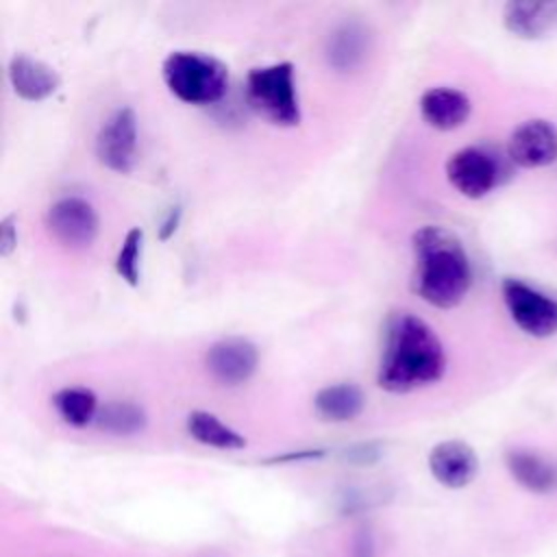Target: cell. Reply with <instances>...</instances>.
<instances>
[{"label":"cell","instance_id":"15","mask_svg":"<svg viewBox=\"0 0 557 557\" xmlns=\"http://www.w3.org/2000/svg\"><path fill=\"white\" fill-rule=\"evenodd\" d=\"M505 466L511 479L527 492L553 494L557 490V463L535 450L511 448L505 455Z\"/></svg>","mask_w":557,"mask_h":557},{"label":"cell","instance_id":"16","mask_svg":"<svg viewBox=\"0 0 557 557\" xmlns=\"http://www.w3.org/2000/svg\"><path fill=\"white\" fill-rule=\"evenodd\" d=\"M370 35L361 22L348 20L335 26L326 39V61L337 72H352L368 54Z\"/></svg>","mask_w":557,"mask_h":557},{"label":"cell","instance_id":"24","mask_svg":"<svg viewBox=\"0 0 557 557\" xmlns=\"http://www.w3.org/2000/svg\"><path fill=\"white\" fill-rule=\"evenodd\" d=\"M344 457L350 461V463H359V466H370L374 463L379 457H381V448L374 444V442H363V444H357L352 448H348L344 453Z\"/></svg>","mask_w":557,"mask_h":557},{"label":"cell","instance_id":"12","mask_svg":"<svg viewBox=\"0 0 557 557\" xmlns=\"http://www.w3.org/2000/svg\"><path fill=\"white\" fill-rule=\"evenodd\" d=\"M503 24L518 39H544L557 30V0H511L503 9Z\"/></svg>","mask_w":557,"mask_h":557},{"label":"cell","instance_id":"2","mask_svg":"<svg viewBox=\"0 0 557 557\" xmlns=\"http://www.w3.org/2000/svg\"><path fill=\"white\" fill-rule=\"evenodd\" d=\"M413 292L437 309L457 307L472 283L470 259L461 239L444 226H422L411 235Z\"/></svg>","mask_w":557,"mask_h":557},{"label":"cell","instance_id":"3","mask_svg":"<svg viewBox=\"0 0 557 557\" xmlns=\"http://www.w3.org/2000/svg\"><path fill=\"white\" fill-rule=\"evenodd\" d=\"M163 83L185 104H213L228 89V67L213 54L198 50H174L165 57Z\"/></svg>","mask_w":557,"mask_h":557},{"label":"cell","instance_id":"8","mask_svg":"<svg viewBox=\"0 0 557 557\" xmlns=\"http://www.w3.org/2000/svg\"><path fill=\"white\" fill-rule=\"evenodd\" d=\"M96 159L111 172L133 170L137 152V115L131 107L115 109L96 135Z\"/></svg>","mask_w":557,"mask_h":557},{"label":"cell","instance_id":"4","mask_svg":"<svg viewBox=\"0 0 557 557\" xmlns=\"http://www.w3.org/2000/svg\"><path fill=\"white\" fill-rule=\"evenodd\" d=\"M248 107L274 126H296L300 122V100L296 72L289 61L252 67L244 85Z\"/></svg>","mask_w":557,"mask_h":557},{"label":"cell","instance_id":"17","mask_svg":"<svg viewBox=\"0 0 557 557\" xmlns=\"http://www.w3.org/2000/svg\"><path fill=\"white\" fill-rule=\"evenodd\" d=\"M366 407V396L355 383L324 385L313 396V411L320 420L342 424L355 420Z\"/></svg>","mask_w":557,"mask_h":557},{"label":"cell","instance_id":"5","mask_svg":"<svg viewBox=\"0 0 557 557\" xmlns=\"http://www.w3.org/2000/svg\"><path fill=\"white\" fill-rule=\"evenodd\" d=\"M505 307L520 331L531 337H553L557 333V300L537 292L529 283L507 276L500 283Z\"/></svg>","mask_w":557,"mask_h":557},{"label":"cell","instance_id":"22","mask_svg":"<svg viewBox=\"0 0 557 557\" xmlns=\"http://www.w3.org/2000/svg\"><path fill=\"white\" fill-rule=\"evenodd\" d=\"M348 557H376V540L370 529H357L350 540Z\"/></svg>","mask_w":557,"mask_h":557},{"label":"cell","instance_id":"13","mask_svg":"<svg viewBox=\"0 0 557 557\" xmlns=\"http://www.w3.org/2000/svg\"><path fill=\"white\" fill-rule=\"evenodd\" d=\"M7 76H9L11 89L22 100H28V102H41L50 98L61 85V78L54 67L28 54L11 57Z\"/></svg>","mask_w":557,"mask_h":557},{"label":"cell","instance_id":"14","mask_svg":"<svg viewBox=\"0 0 557 557\" xmlns=\"http://www.w3.org/2000/svg\"><path fill=\"white\" fill-rule=\"evenodd\" d=\"M420 115L422 120L437 131H455L466 124L472 102L470 98L455 87H431L420 96Z\"/></svg>","mask_w":557,"mask_h":557},{"label":"cell","instance_id":"21","mask_svg":"<svg viewBox=\"0 0 557 557\" xmlns=\"http://www.w3.org/2000/svg\"><path fill=\"white\" fill-rule=\"evenodd\" d=\"M141 250H144V231L139 226H133L126 231L122 246L115 255V274L131 287L139 285L141 276Z\"/></svg>","mask_w":557,"mask_h":557},{"label":"cell","instance_id":"9","mask_svg":"<svg viewBox=\"0 0 557 557\" xmlns=\"http://www.w3.org/2000/svg\"><path fill=\"white\" fill-rule=\"evenodd\" d=\"M259 366L257 346L239 335L213 342L205 355V368L213 381L226 387L242 385L252 379Z\"/></svg>","mask_w":557,"mask_h":557},{"label":"cell","instance_id":"7","mask_svg":"<svg viewBox=\"0 0 557 557\" xmlns=\"http://www.w3.org/2000/svg\"><path fill=\"white\" fill-rule=\"evenodd\" d=\"M446 178L461 196L476 200L500 183L503 165L492 150L468 146L450 154L446 161Z\"/></svg>","mask_w":557,"mask_h":557},{"label":"cell","instance_id":"20","mask_svg":"<svg viewBox=\"0 0 557 557\" xmlns=\"http://www.w3.org/2000/svg\"><path fill=\"white\" fill-rule=\"evenodd\" d=\"M148 424V416L146 411L131 400H111L104 403L98 409L96 416V426L109 435H117V437H131L137 435L146 429Z\"/></svg>","mask_w":557,"mask_h":557},{"label":"cell","instance_id":"23","mask_svg":"<svg viewBox=\"0 0 557 557\" xmlns=\"http://www.w3.org/2000/svg\"><path fill=\"white\" fill-rule=\"evenodd\" d=\"M17 248V222L15 215H4L0 222V255L9 257Z\"/></svg>","mask_w":557,"mask_h":557},{"label":"cell","instance_id":"25","mask_svg":"<svg viewBox=\"0 0 557 557\" xmlns=\"http://www.w3.org/2000/svg\"><path fill=\"white\" fill-rule=\"evenodd\" d=\"M181 215H183V209H181V205H172L170 209H168V213H165V218H163V222H161V226H159V239H170L174 233H176V228H178V222H181Z\"/></svg>","mask_w":557,"mask_h":557},{"label":"cell","instance_id":"19","mask_svg":"<svg viewBox=\"0 0 557 557\" xmlns=\"http://www.w3.org/2000/svg\"><path fill=\"white\" fill-rule=\"evenodd\" d=\"M52 407L59 413V418L76 429H83L91 422H96L98 416V398L91 389L72 385V387H61L52 396Z\"/></svg>","mask_w":557,"mask_h":557},{"label":"cell","instance_id":"18","mask_svg":"<svg viewBox=\"0 0 557 557\" xmlns=\"http://www.w3.org/2000/svg\"><path fill=\"white\" fill-rule=\"evenodd\" d=\"M187 433L191 440H196L202 446L218 448V450H239L246 446V440L239 431L222 422L215 413L211 411H191L187 416Z\"/></svg>","mask_w":557,"mask_h":557},{"label":"cell","instance_id":"11","mask_svg":"<svg viewBox=\"0 0 557 557\" xmlns=\"http://www.w3.org/2000/svg\"><path fill=\"white\" fill-rule=\"evenodd\" d=\"M429 470L440 485L461 490L479 474V457L470 444L461 440H444L431 448Z\"/></svg>","mask_w":557,"mask_h":557},{"label":"cell","instance_id":"10","mask_svg":"<svg viewBox=\"0 0 557 557\" xmlns=\"http://www.w3.org/2000/svg\"><path fill=\"white\" fill-rule=\"evenodd\" d=\"M507 159L527 170L557 161V128L548 120H527L513 128L507 141Z\"/></svg>","mask_w":557,"mask_h":557},{"label":"cell","instance_id":"6","mask_svg":"<svg viewBox=\"0 0 557 557\" xmlns=\"http://www.w3.org/2000/svg\"><path fill=\"white\" fill-rule=\"evenodd\" d=\"M46 228L54 242L70 250L89 248L100 231V220L94 205L78 196H65L52 202L46 211Z\"/></svg>","mask_w":557,"mask_h":557},{"label":"cell","instance_id":"1","mask_svg":"<svg viewBox=\"0 0 557 557\" xmlns=\"http://www.w3.org/2000/svg\"><path fill=\"white\" fill-rule=\"evenodd\" d=\"M446 372V352L437 333L409 311L394 313L385 326L376 383L389 394H407L437 383Z\"/></svg>","mask_w":557,"mask_h":557}]
</instances>
